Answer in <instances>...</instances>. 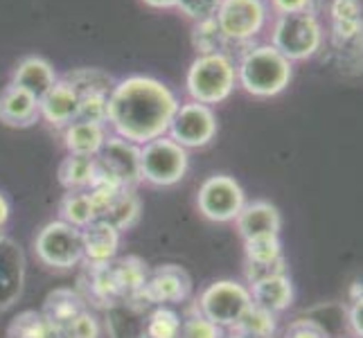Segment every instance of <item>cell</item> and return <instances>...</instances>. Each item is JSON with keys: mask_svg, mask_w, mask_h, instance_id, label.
Listing matches in <instances>:
<instances>
[{"mask_svg": "<svg viewBox=\"0 0 363 338\" xmlns=\"http://www.w3.org/2000/svg\"><path fill=\"white\" fill-rule=\"evenodd\" d=\"M350 327L352 332L363 338V289L361 293L352 295V307H350Z\"/></svg>", "mask_w": 363, "mask_h": 338, "instance_id": "obj_41", "label": "cell"}, {"mask_svg": "<svg viewBox=\"0 0 363 338\" xmlns=\"http://www.w3.org/2000/svg\"><path fill=\"white\" fill-rule=\"evenodd\" d=\"M57 336L61 338H97L99 336V325L95 316H91L89 311H82L79 316H74L68 325H64Z\"/></svg>", "mask_w": 363, "mask_h": 338, "instance_id": "obj_37", "label": "cell"}, {"mask_svg": "<svg viewBox=\"0 0 363 338\" xmlns=\"http://www.w3.org/2000/svg\"><path fill=\"white\" fill-rule=\"evenodd\" d=\"M237 230L242 240H259V237H280L282 217L278 208L269 201H253L246 203L235 219Z\"/></svg>", "mask_w": 363, "mask_h": 338, "instance_id": "obj_16", "label": "cell"}, {"mask_svg": "<svg viewBox=\"0 0 363 338\" xmlns=\"http://www.w3.org/2000/svg\"><path fill=\"white\" fill-rule=\"evenodd\" d=\"M181 338H223L221 327H217L215 322H210L199 314V309L190 311V316L183 320L181 327Z\"/></svg>", "mask_w": 363, "mask_h": 338, "instance_id": "obj_36", "label": "cell"}, {"mask_svg": "<svg viewBox=\"0 0 363 338\" xmlns=\"http://www.w3.org/2000/svg\"><path fill=\"white\" fill-rule=\"evenodd\" d=\"M246 264H278L284 259L280 237H259V240L244 242Z\"/></svg>", "mask_w": 363, "mask_h": 338, "instance_id": "obj_33", "label": "cell"}, {"mask_svg": "<svg viewBox=\"0 0 363 338\" xmlns=\"http://www.w3.org/2000/svg\"><path fill=\"white\" fill-rule=\"evenodd\" d=\"M323 41V23L311 9L296 11V14H280L271 30V45L291 64L318 55Z\"/></svg>", "mask_w": 363, "mask_h": 338, "instance_id": "obj_4", "label": "cell"}, {"mask_svg": "<svg viewBox=\"0 0 363 338\" xmlns=\"http://www.w3.org/2000/svg\"><path fill=\"white\" fill-rule=\"evenodd\" d=\"M253 305L248 286L235 280H219L212 282L201 293L196 303L199 314L215 322L217 327L230 329L233 325L244 316V311Z\"/></svg>", "mask_w": 363, "mask_h": 338, "instance_id": "obj_7", "label": "cell"}, {"mask_svg": "<svg viewBox=\"0 0 363 338\" xmlns=\"http://www.w3.org/2000/svg\"><path fill=\"white\" fill-rule=\"evenodd\" d=\"M230 332L250 338H273L275 332H278V314H271V311L257 305H250L244 311V316L230 327Z\"/></svg>", "mask_w": 363, "mask_h": 338, "instance_id": "obj_27", "label": "cell"}, {"mask_svg": "<svg viewBox=\"0 0 363 338\" xmlns=\"http://www.w3.org/2000/svg\"><path fill=\"white\" fill-rule=\"evenodd\" d=\"M97 176L95 156H77L68 154L64 162L59 165V183L66 187L68 192H82L91 190Z\"/></svg>", "mask_w": 363, "mask_h": 338, "instance_id": "obj_25", "label": "cell"}, {"mask_svg": "<svg viewBox=\"0 0 363 338\" xmlns=\"http://www.w3.org/2000/svg\"><path fill=\"white\" fill-rule=\"evenodd\" d=\"M219 5H221V0H179L177 9L185 18H190L194 23H201L208 18H215Z\"/></svg>", "mask_w": 363, "mask_h": 338, "instance_id": "obj_38", "label": "cell"}, {"mask_svg": "<svg viewBox=\"0 0 363 338\" xmlns=\"http://www.w3.org/2000/svg\"><path fill=\"white\" fill-rule=\"evenodd\" d=\"M86 305L84 295H79L77 291L72 289H55L45 295V303L41 314L52 322V327L59 332L64 325H68L74 316H79Z\"/></svg>", "mask_w": 363, "mask_h": 338, "instance_id": "obj_24", "label": "cell"}, {"mask_svg": "<svg viewBox=\"0 0 363 338\" xmlns=\"http://www.w3.org/2000/svg\"><path fill=\"white\" fill-rule=\"evenodd\" d=\"M97 221L113 225L116 230H129L140 215V198L131 187H116L106 183H95L91 187Z\"/></svg>", "mask_w": 363, "mask_h": 338, "instance_id": "obj_12", "label": "cell"}, {"mask_svg": "<svg viewBox=\"0 0 363 338\" xmlns=\"http://www.w3.org/2000/svg\"><path fill=\"white\" fill-rule=\"evenodd\" d=\"M82 284L86 289L84 300H91V303L97 307L111 309L118 303H124L122 293L118 289L113 264H111V261H106V264H86V273L82 278Z\"/></svg>", "mask_w": 363, "mask_h": 338, "instance_id": "obj_19", "label": "cell"}, {"mask_svg": "<svg viewBox=\"0 0 363 338\" xmlns=\"http://www.w3.org/2000/svg\"><path fill=\"white\" fill-rule=\"evenodd\" d=\"M149 307L143 300H124L106 309V327L113 338H143Z\"/></svg>", "mask_w": 363, "mask_h": 338, "instance_id": "obj_20", "label": "cell"}, {"mask_svg": "<svg viewBox=\"0 0 363 338\" xmlns=\"http://www.w3.org/2000/svg\"><path fill=\"white\" fill-rule=\"evenodd\" d=\"M39 118V99L16 84L5 86V91L0 93V122L14 129H25Z\"/></svg>", "mask_w": 363, "mask_h": 338, "instance_id": "obj_17", "label": "cell"}, {"mask_svg": "<svg viewBox=\"0 0 363 338\" xmlns=\"http://www.w3.org/2000/svg\"><path fill=\"white\" fill-rule=\"evenodd\" d=\"M25 280V255L21 246L3 235L0 237V309L14 305L23 293Z\"/></svg>", "mask_w": 363, "mask_h": 338, "instance_id": "obj_14", "label": "cell"}, {"mask_svg": "<svg viewBox=\"0 0 363 338\" xmlns=\"http://www.w3.org/2000/svg\"><path fill=\"white\" fill-rule=\"evenodd\" d=\"M7 338H57V329L41 311L28 309L9 322Z\"/></svg>", "mask_w": 363, "mask_h": 338, "instance_id": "obj_29", "label": "cell"}, {"mask_svg": "<svg viewBox=\"0 0 363 338\" xmlns=\"http://www.w3.org/2000/svg\"><path fill=\"white\" fill-rule=\"evenodd\" d=\"M330 21H332V25H350V23L363 21L361 0H332Z\"/></svg>", "mask_w": 363, "mask_h": 338, "instance_id": "obj_39", "label": "cell"}, {"mask_svg": "<svg viewBox=\"0 0 363 338\" xmlns=\"http://www.w3.org/2000/svg\"><path fill=\"white\" fill-rule=\"evenodd\" d=\"M108 118V95L106 93H89L79 97V118L84 122L104 124Z\"/></svg>", "mask_w": 363, "mask_h": 338, "instance_id": "obj_35", "label": "cell"}, {"mask_svg": "<svg viewBox=\"0 0 363 338\" xmlns=\"http://www.w3.org/2000/svg\"><path fill=\"white\" fill-rule=\"evenodd\" d=\"M237 86V66L226 52L199 55L185 77V91L199 104H221L233 95Z\"/></svg>", "mask_w": 363, "mask_h": 338, "instance_id": "obj_3", "label": "cell"}, {"mask_svg": "<svg viewBox=\"0 0 363 338\" xmlns=\"http://www.w3.org/2000/svg\"><path fill=\"white\" fill-rule=\"evenodd\" d=\"M111 264H113L116 282L122 293V300H140L143 286L149 275V269L145 261L135 255H127V257L113 259Z\"/></svg>", "mask_w": 363, "mask_h": 338, "instance_id": "obj_26", "label": "cell"}, {"mask_svg": "<svg viewBox=\"0 0 363 338\" xmlns=\"http://www.w3.org/2000/svg\"><path fill=\"white\" fill-rule=\"evenodd\" d=\"M314 0H271V7L280 14H296V11H307L311 9Z\"/></svg>", "mask_w": 363, "mask_h": 338, "instance_id": "obj_42", "label": "cell"}, {"mask_svg": "<svg viewBox=\"0 0 363 338\" xmlns=\"http://www.w3.org/2000/svg\"><path fill=\"white\" fill-rule=\"evenodd\" d=\"M74 91L82 95H89V93H111L113 91V79L111 74H106L104 70L99 68H77L68 72L64 77Z\"/></svg>", "mask_w": 363, "mask_h": 338, "instance_id": "obj_31", "label": "cell"}, {"mask_svg": "<svg viewBox=\"0 0 363 338\" xmlns=\"http://www.w3.org/2000/svg\"><path fill=\"white\" fill-rule=\"evenodd\" d=\"M192 45L199 55H212V52H223L226 45H230L226 41V36L221 34L219 25L215 18H208L201 23H194L192 30Z\"/></svg>", "mask_w": 363, "mask_h": 338, "instance_id": "obj_32", "label": "cell"}, {"mask_svg": "<svg viewBox=\"0 0 363 338\" xmlns=\"http://www.w3.org/2000/svg\"><path fill=\"white\" fill-rule=\"evenodd\" d=\"M57 338H61V336H57Z\"/></svg>", "mask_w": 363, "mask_h": 338, "instance_id": "obj_46", "label": "cell"}, {"mask_svg": "<svg viewBox=\"0 0 363 338\" xmlns=\"http://www.w3.org/2000/svg\"><path fill=\"white\" fill-rule=\"evenodd\" d=\"M187 165H190L187 149H183L167 135L156 137V140L143 145L140 149V176L152 185H177L185 179Z\"/></svg>", "mask_w": 363, "mask_h": 338, "instance_id": "obj_5", "label": "cell"}, {"mask_svg": "<svg viewBox=\"0 0 363 338\" xmlns=\"http://www.w3.org/2000/svg\"><path fill=\"white\" fill-rule=\"evenodd\" d=\"M34 248L43 264L52 269H72L84 261L82 228H74L66 221H52L43 225Z\"/></svg>", "mask_w": 363, "mask_h": 338, "instance_id": "obj_9", "label": "cell"}, {"mask_svg": "<svg viewBox=\"0 0 363 338\" xmlns=\"http://www.w3.org/2000/svg\"><path fill=\"white\" fill-rule=\"evenodd\" d=\"M230 338H250V336H242V334H230Z\"/></svg>", "mask_w": 363, "mask_h": 338, "instance_id": "obj_45", "label": "cell"}, {"mask_svg": "<svg viewBox=\"0 0 363 338\" xmlns=\"http://www.w3.org/2000/svg\"><path fill=\"white\" fill-rule=\"evenodd\" d=\"M196 205L206 219L226 223V221H235L237 215L242 212V208L246 205V194L242 190V185L233 176L217 174V176L206 179L201 187H199Z\"/></svg>", "mask_w": 363, "mask_h": 338, "instance_id": "obj_10", "label": "cell"}, {"mask_svg": "<svg viewBox=\"0 0 363 338\" xmlns=\"http://www.w3.org/2000/svg\"><path fill=\"white\" fill-rule=\"evenodd\" d=\"M250 300L253 305L271 311V314H280V311L289 309L294 303V284L289 275H273V278L259 280L248 286Z\"/></svg>", "mask_w": 363, "mask_h": 338, "instance_id": "obj_22", "label": "cell"}, {"mask_svg": "<svg viewBox=\"0 0 363 338\" xmlns=\"http://www.w3.org/2000/svg\"><path fill=\"white\" fill-rule=\"evenodd\" d=\"M9 203H7V198H5V194H0V237H3L5 232V225H7V221H9Z\"/></svg>", "mask_w": 363, "mask_h": 338, "instance_id": "obj_43", "label": "cell"}, {"mask_svg": "<svg viewBox=\"0 0 363 338\" xmlns=\"http://www.w3.org/2000/svg\"><path fill=\"white\" fill-rule=\"evenodd\" d=\"M169 137L183 149H199L215 140L217 135V116L212 106L187 102L181 104L177 116L169 124Z\"/></svg>", "mask_w": 363, "mask_h": 338, "instance_id": "obj_11", "label": "cell"}, {"mask_svg": "<svg viewBox=\"0 0 363 338\" xmlns=\"http://www.w3.org/2000/svg\"><path fill=\"white\" fill-rule=\"evenodd\" d=\"M179 99L169 86L154 77L133 74L108 93V118L116 135L133 145H147L169 131L179 111Z\"/></svg>", "mask_w": 363, "mask_h": 338, "instance_id": "obj_1", "label": "cell"}, {"mask_svg": "<svg viewBox=\"0 0 363 338\" xmlns=\"http://www.w3.org/2000/svg\"><path fill=\"white\" fill-rule=\"evenodd\" d=\"M143 3L152 9H172V7H177L179 0H143Z\"/></svg>", "mask_w": 363, "mask_h": 338, "instance_id": "obj_44", "label": "cell"}, {"mask_svg": "<svg viewBox=\"0 0 363 338\" xmlns=\"http://www.w3.org/2000/svg\"><path fill=\"white\" fill-rule=\"evenodd\" d=\"M39 111L41 118L48 124H52L55 129H66L68 124L79 118V93L66 79H59L39 99Z\"/></svg>", "mask_w": 363, "mask_h": 338, "instance_id": "obj_15", "label": "cell"}, {"mask_svg": "<svg viewBox=\"0 0 363 338\" xmlns=\"http://www.w3.org/2000/svg\"><path fill=\"white\" fill-rule=\"evenodd\" d=\"M57 81L59 77L52 64L43 57H25L23 61H18V66L14 68V77H11V84L32 93L36 99H41Z\"/></svg>", "mask_w": 363, "mask_h": 338, "instance_id": "obj_21", "label": "cell"}, {"mask_svg": "<svg viewBox=\"0 0 363 338\" xmlns=\"http://www.w3.org/2000/svg\"><path fill=\"white\" fill-rule=\"evenodd\" d=\"M97 176L95 183H106L116 187H133L143 181L140 176V149L138 145L113 135L106 137L104 147L95 156ZM93 183V185H95Z\"/></svg>", "mask_w": 363, "mask_h": 338, "instance_id": "obj_6", "label": "cell"}, {"mask_svg": "<svg viewBox=\"0 0 363 338\" xmlns=\"http://www.w3.org/2000/svg\"><path fill=\"white\" fill-rule=\"evenodd\" d=\"M282 338H330V334L316 320L298 318V320H294L289 327L284 329V336Z\"/></svg>", "mask_w": 363, "mask_h": 338, "instance_id": "obj_40", "label": "cell"}, {"mask_svg": "<svg viewBox=\"0 0 363 338\" xmlns=\"http://www.w3.org/2000/svg\"><path fill=\"white\" fill-rule=\"evenodd\" d=\"M269 7L264 0H221L217 9V25L228 43L250 45V41L264 30Z\"/></svg>", "mask_w": 363, "mask_h": 338, "instance_id": "obj_8", "label": "cell"}, {"mask_svg": "<svg viewBox=\"0 0 363 338\" xmlns=\"http://www.w3.org/2000/svg\"><path fill=\"white\" fill-rule=\"evenodd\" d=\"M104 142H106L104 124L74 120L72 124H68V127L64 129V145L68 149V154L97 156L99 149L104 147Z\"/></svg>", "mask_w": 363, "mask_h": 338, "instance_id": "obj_23", "label": "cell"}, {"mask_svg": "<svg viewBox=\"0 0 363 338\" xmlns=\"http://www.w3.org/2000/svg\"><path fill=\"white\" fill-rule=\"evenodd\" d=\"M192 295V278L179 264H162L149 271L140 300L149 307H167L185 303Z\"/></svg>", "mask_w": 363, "mask_h": 338, "instance_id": "obj_13", "label": "cell"}, {"mask_svg": "<svg viewBox=\"0 0 363 338\" xmlns=\"http://www.w3.org/2000/svg\"><path fill=\"white\" fill-rule=\"evenodd\" d=\"M183 320L169 307H154L147 314L143 338H181Z\"/></svg>", "mask_w": 363, "mask_h": 338, "instance_id": "obj_30", "label": "cell"}, {"mask_svg": "<svg viewBox=\"0 0 363 338\" xmlns=\"http://www.w3.org/2000/svg\"><path fill=\"white\" fill-rule=\"evenodd\" d=\"M61 221H66L74 228H86L89 223L97 221L95 203L89 190L68 192L61 201Z\"/></svg>", "mask_w": 363, "mask_h": 338, "instance_id": "obj_28", "label": "cell"}, {"mask_svg": "<svg viewBox=\"0 0 363 338\" xmlns=\"http://www.w3.org/2000/svg\"><path fill=\"white\" fill-rule=\"evenodd\" d=\"M294 77L291 61L282 57L271 43L246 45L237 64V86L253 97L280 95Z\"/></svg>", "mask_w": 363, "mask_h": 338, "instance_id": "obj_2", "label": "cell"}, {"mask_svg": "<svg viewBox=\"0 0 363 338\" xmlns=\"http://www.w3.org/2000/svg\"><path fill=\"white\" fill-rule=\"evenodd\" d=\"M332 50H334L336 64H339L343 72L347 74L363 72V32L347 41H334Z\"/></svg>", "mask_w": 363, "mask_h": 338, "instance_id": "obj_34", "label": "cell"}, {"mask_svg": "<svg viewBox=\"0 0 363 338\" xmlns=\"http://www.w3.org/2000/svg\"><path fill=\"white\" fill-rule=\"evenodd\" d=\"M84 261L86 264H106L113 261L120 248V230L104 221H93L82 228Z\"/></svg>", "mask_w": 363, "mask_h": 338, "instance_id": "obj_18", "label": "cell"}]
</instances>
